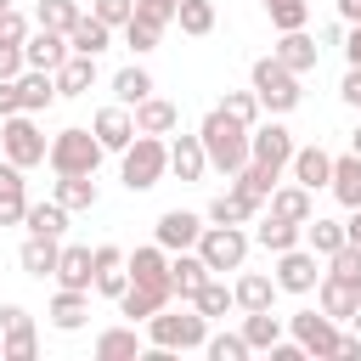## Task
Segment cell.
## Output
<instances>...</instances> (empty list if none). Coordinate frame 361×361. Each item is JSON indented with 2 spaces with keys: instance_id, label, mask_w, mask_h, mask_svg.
I'll use <instances>...</instances> for the list:
<instances>
[{
  "instance_id": "37",
  "label": "cell",
  "mask_w": 361,
  "mask_h": 361,
  "mask_svg": "<svg viewBox=\"0 0 361 361\" xmlns=\"http://www.w3.org/2000/svg\"><path fill=\"white\" fill-rule=\"evenodd\" d=\"M169 305V293H158V288H141V282H130L124 293H118V310L130 316V322H147L152 310H164Z\"/></svg>"
},
{
  "instance_id": "28",
  "label": "cell",
  "mask_w": 361,
  "mask_h": 361,
  "mask_svg": "<svg viewBox=\"0 0 361 361\" xmlns=\"http://www.w3.org/2000/svg\"><path fill=\"white\" fill-rule=\"evenodd\" d=\"M113 45V28L102 23V17H79L73 28H68V51H79V56H102Z\"/></svg>"
},
{
  "instance_id": "44",
  "label": "cell",
  "mask_w": 361,
  "mask_h": 361,
  "mask_svg": "<svg viewBox=\"0 0 361 361\" xmlns=\"http://www.w3.org/2000/svg\"><path fill=\"white\" fill-rule=\"evenodd\" d=\"M192 305H197V310H203V316H226V310H231V305H237V299H231V288H226V282H220V276H209V282H203V288H197V293H192Z\"/></svg>"
},
{
  "instance_id": "21",
  "label": "cell",
  "mask_w": 361,
  "mask_h": 361,
  "mask_svg": "<svg viewBox=\"0 0 361 361\" xmlns=\"http://www.w3.org/2000/svg\"><path fill=\"white\" fill-rule=\"evenodd\" d=\"M28 214V186H23V169L11 158H0V226H17Z\"/></svg>"
},
{
  "instance_id": "25",
  "label": "cell",
  "mask_w": 361,
  "mask_h": 361,
  "mask_svg": "<svg viewBox=\"0 0 361 361\" xmlns=\"http://www.w3.org/2000/svg\"><path fill=\"white\" fill-rule=\"evenodd\" d=\"M231 299H237V310H271V299H276V276H265V271H243V276L231 282Z\"/></svg>"
},
{
  "instance_id": "42",
  "label": "cell",
  "mask_w": 361,
  "mask_h": 361,
  "mask_svg": "<svg viewBox=\"0 0 361 361\" xmlns=\"http://www.w3.org/2000/svg\"><path fill=\"white\" fill-rule=\"evenodd\" d=\"M113 90H118L124 107H135L141 96H152V73H147V68H118V73H113Z\"/></svg>"
},
{
  "instance_id": "55",
  "label": "cell",
  "mask_w": 361,
  "mask_h": 361,
  "mask_svg": "<svg viewBox=\"0 0 361 361\" xmlns=\"http://www.w3.org/2000/svg\"><path fill=\"white\" fill-rule=\"evenodd\" d=\"M23 73V45H0V79H17Z\"/></svg>"
},
{
  "instance_id": "18",
  "label": "cell",
  "mask_w": 361,
  "mask_h": 361,
  "mask_svg": "<svg viewBox=\"0 0 361 361\" xmlns=\"http://www.w3.org/2000/svg\"><path fill=\"white\" fill-rule=\"evenodd\" d=\"M310 197H316V192H305L299 180H288V186L276 180L265 203H271V214H276V220H293V226H305V220L316 214V203H310Z\"/></svg>"
},
{
  "instance_id": "30",
  "label": "cell",
  "mask_w": 361,
  "mask_h": 361,
  "mask_svg": "<svg viewBox=\"0 0 361 361\" xmlns=\"http://www.w3.org/2000/svg\"><path fill=\"white\" fill-rule=\"evenodd\" d=\"M333 197L344 203V209H361V158L355 152H344V158H333Z\"/></svg>"
},
{
  "instance_id": "60",
  "label": "cell",
  "mask_w": 361,
  "mask_h": 361,
  "mask_svg": "<svg viewBox=\"0 0 361 361\" xmlns=\"http://www.w3.org/2000/svg\"><path fill=\"white\" fill-rule=\"evenodd\" d=\"M350 152H355V158H361V124H355V135H350Z\"/></svg>"
},
{
  "instance_id": "46",
  "label": "cell",
  "mask_w": 361,
  "mask_h": 361,
  "mask_svg": "<svg viewBox=\"0 0 361 361\" xmlns=\"http://www.w3.org/2000/svg\"><path fill=\"white\" fill-rule=\"evenodd\" d=\"M327 276H338V282H355V288H361V243L333 248V254H327Z\"/></svg>"
},
{
  "instance_id": "45",
  "label": "cell",
  "mask_w": 361,
  "mask_h": 361,
  "mask_svg": "<svg viewBox=\"0 0 361 361\" xmlns=\"http://www.w3.org/2000/svg\"><path fill=\"white\" fill-rule=\"evenodd\" d=\"M265 11H271V28H276V34H288V28H305L310 0H265Z\"/></svg>"
},
{
  "instance_id": "31",
  "label": "cell",
  "mask_w": 361,
  "mask_h": 361,
  "mask_svg": "<svg viewBox=\"0 0 361 361\" xmlns=\"http://www.w3.org/2000/svg\"><path fill=\"white\" fill-rule=\"evenodd\" d=\"M56 254H62V237H34V231H28V243H23L17 259H23L28 276H51V271H56Z\"/></svg>"
},
{
  "instance_id": "19",
  "label": "cell",
  "mask_w": 361,
  "mask_h": 361,
  "mask_svg": "<svg viewBox=\"0 0 361 361\" xmlns=\"http://www.w3.org/2000/svg\"><path fill=\"white\" fill-rule=\"evenodd\" d=\"M209 276H214V271L203 265V254H197V248H180V254L169 259V288H175V293H180L186 305H192V293H197V288H203Z\"/></svg>"
},
{
  "instance_id": "34",
  "label": "cell",
  "mask_w": 361,
  "mask_h": 361,
  "mask_svg": "<svg viewBox=\"0 0 361 361\" xmlns=\"http://www.w3.org/2000/svg\"><path fill=\"white\" fill-rule=\"evenodd\" d=\"M56 203L73 209H96V175H56Z\"/></svg>"
},
{
  "instance_id": "27",
  "label": "cell",
  "mask_w": 361,
  "mask_h": 361,
  "mask_svg": "<svg viewBox=\"0 0 361 361\" xmlns=\"http://www.w3.org/2000/svg\"><path fill=\"white\" fill-rule=\"evenodd\" d=\"M85 316H90V293H79V288H56V299H51V327L79 333Z\"/></svg>"
},
{
  "instance_id": "3",
  "label": "cell",
  "mask_w": 361,
  "mask_h": 361,
  "mask_svg": "<svg viewBox=\"0 0 361 361\" xmlns=\"http://www.w3.org/2000/svg\"><path fill=\"white\" fill-rule=\"evenodd\" d=\"M248 90L259 96V107H271V113H293L299 107V73L293 68H282L276 56H259L254 62V73H248Z\"/></svg>"
},
{
  "instance_id": "7",
  "label": "cell",
  "mask_w": 361,
  "mask_h": 361,
  "mask_svg": "<svg viewBox=\"0 0 361 361\" xmlns=\"http://www.w3.org/2000/svg\"><path fill=\"white\" fill-rule=\"evenodd\" d=\"M197 254H203V265H209L214 276L243 271V259H248V231H243V226H203Z\"/></svg>"
},
{
  "instance_id": "57",
  "label": "cell",
  "mask_w": 361,
  "mask_h": 361,
  "mask_svg": "<svg viewBox=\"0 0 361 361\" xmlns=\"http://www.w3.org/2000/svg\"><path fill=\"white\" fill-rule=\"evenodd\" d=\"M344 56H350V68H361V23H350V34H344Z\"/></svg>"
},
{
  "instance_id": "2",
  "label": "cell",
  "mask_w": 361,
  "mask_h": 361,
  "mask_svg": "<svg viewBox=\"0 0 361 361\" xmlns=\"http://www.w3.org/2000/svg\"><path fill=\"white\" fill-rule=\"evenodd\" d=\"M147 338L158 344V350H203V338H209V316L192 305V310H152L147 316Z\"/></svg>"
},
{
  "instance_id": "58",
  "label": "cell",
  "mask_w": 361,
  "mask_h": 361,
  "mask_svg": "<svg viewBox=\"0 0 361 361\" xmlns=\"http://www.w3.org/2000/svg\"><path fill=\"white\" fill-rule=\"evenodd\" d=\"M338 23H361V0H338Z\"/></svg>"
},
{
  "instance_id": "13",
  "label": "cell",
  "mask_w": 361,
  "mask_h": 361,
  "mask_svg": "<svg viewBox=\"0 0 361 361\" xmlns=\"http://www.w3.org/2000/svg\"><path fill=\"white\" fill-rule=\"evenodd\" d=\"M62 56H68V34H56V28H28V39H23V68L56 73Z\"/></svg>"
},
{
  "instance_id": "50",
  "label": "cell",
  "mask_w": 361,
  "mask_h": 361,
  "mask_svg": "<svg viewBox=\"0 0 361 361\" xmlns=\"http://www.w3.org/2000/svg\"><path fill=\"white\" fill-rule=\"evenodd\" d=\"M34 327H17V333H6V344H0V355L6 361H34Z\"/></svg>"
},
{
  "instance_id": "59",
  "label": "cell",
  "mask_w": 361,
  "mask_h": 361,
  "mask_svg": "<svg viewBox=\"0 0 361 361\" xmlns=\"http://www.w3.org/2000/svg\"><path fill=\"white\" fill-rule=\"evenodd\" d=\"M344 243H361V209H350V220H344Z\"/></svg>"
},
{
  "instance_id": "48",
  "label": "cell",
  "mask_w": 361,
  "mask_h": 361,
  "mask_svg": "<svg viewBox=\"0 0 361 361\" xmlns=\"http://www.w3.org/2000/svg\"><path fill=\"white\" fill-rule=\"evenodd\" d=\"M220 113H231L237 124H248V130H254V118H259V96H254V90H226Z\"/></svg>"
},
{
  "instance_id": "22",
  "label": "cell",
  "mask_w": 361,
  "mask_h": 361,
  "mask_svg": "<svg viewBox=\"0 0 361 361\" xmlns=\"http://www.w3.org/2000/svg\"><path fill=\"white\" fill-rule=\"evenodd\" d=\"M130 118H135V130H141V135H169V130L180 124V107H175V102H164V96H141Z\"/></svg>"
},
{
  "instance_id": "35",
  "label": "cell",
  "mask_w": 361,
  "mask_h": 361,
  "mask_svg": "<svg viewBox=\"0 0 361 361\" xmlns=\"http://www.w3.org/2000/svg\"><path fill=\"white\" fill-rule=\"evenodd\" d=\"M254 214H259V203H248L243 192H220V197L209 203V220H214V226H248Z\"/></svg>"
},
{
  "instance_id": "51",
  "label": "cell",
  "mask_w": 361,
  "mask_h": 361,
  "mask_svg": "<svg viewBox=\"0 0 361 361\" xmlns=\"http://www.w3.org/2000/svg\"><path fill=\"white\" fill-rule=\"evenodd\" d=\"M130 11H135V0H96V11H90V17H102L107 28H124V23H130Z\"/></svg>"
},
{
  "instance_id": "4",
  "label": "cell",
  "mask_w": 361,
  "mask_h": 361,
  "mask_svg": "<svg viewBox=\"0 0 361 361\" xmlns=\"http://www.w3.org/2000/svg\"><path fill=\"white\" fill-rule=\"evenodd\" d=\"M45 164H51L56 175H96V164H102L96 130H56L51 147H45Z\"/></svg>"
},
{
  "instance_id": "61",
  "label": "cell",
  "mask_w": 361,
  "mask_h": 361,
  "mask_svg": "<svg viewBox=\"0 0 361 361\" xmlns=\"http://www.w3.org/2000/svg\"><path fill=\"white\" fill-rule=\"evenodd\" d=\"M350 327H355V333H361V305H355V316H350Z\"/></svg>"
},
{
  "instance_id": "9",
  "label": "cell",
  "mask_w": 361,
  "mask_h": 361,
  "mask_svg": "<svg viewBox=\"0 0 361 361\" xmlns=\"http://www.w3.org/2000/svg\"><path fill=\"white\" fill-rule=\"evenodd\" d=\"M197 237H203V214H192V209H164V214H158V226H152V243H158V248H169V254L197 248Z\"/></svg>"
},
{
  "instance_id": "41",
  "label": "cell",
  "mask_w": 361,
  "mask_h": 361,
  "mask_svg": "<svg viewBox=\"0 0 361 361\" xmlns=\"http://www.w3.org/2000/svg\"><path fill=\"white\" fill-rule=\"evenodd\" d=\"M175 23H180V34L203 39V34L214 28V6H209V0H180V6H175Z\"/></svg>"
},
{
  "instance_id": "52",
  "label": "cell",
  "mask_w": 361,
  "mask_h": 361,
  "mask_svg": "<svg viewBox=\"0 0 361 361\" xmlns=\"http://www.w3.org/2000/svg\"><path fill=\"white\" fill-rule=\"evenodd\" d=\"M23 39H28V17L6 6V11H0V45H23Z\"/></svg>"
},
{
  "instance_id": "54",
  "label": "cell",
  "mask_w": 361,
  "mask_h": 361,
  "mask_svg": "<svg viewBox=\"0 0 361 361\" xmlns=\"http://www.w3.org/2000/svg\"><path fill=\"white\" fill-rule=\"evenodd\" d=\"M23 113V96H17V79H0V118Z\"/></svg>"
},
{
  "instance_id": "8",
  "label": "cell",
  "mask_w": 361,
  "mask_h": 361,
  "mask_svg": "<svg viewBox=\"0 0 361 361\" xmlns=\"http://www.w3.org/2000/svg\"><path fill=\"white\" fill-rule=\"evenodd\" d=\"M288 333L305 344V355H338V322L316 305V310H293L288 316Z\"/></svg>"
},
{
  "instance_id": "56",
  "label": "cell",
  "mask_w": 361,
  "mask_h": 361,
  "mask_svg": "<svg viewBox=\"0 0 361 361\" xmlns=\"http://www.w3.org/2000/svg\"><path fill=\"white\" fill-rule=\"evenodd\" d=\"M338 96H344L350 107H361V68H350V73H344V85H338Z\"/></svg>"
},
{
  "instance_id": "11",
  "label": "cell",
  "mask_w": 361,
  "mask_h": 361,
  "mask_svg": "<svg viewBox=\"0 0 361 361\" xmlns=\"http://www.w3.org/2000/svg\"><path fill=\"white\" fill-rule=\"evenodd\" d=\"M248 158H259V164H271V169H288V158H293V130L288 124H259V130H248Z\"/></svg>"
},
{
  "instance_id": "43",
  "label": "cell",
  "mask_w": 361,
  "mask_h": 361,
  "mask_svg": "<svg viewBox=\"0 0 361 361\" xmlns=\"http://www.w3.org/2000/svg\"><path fill=\"white\" fill-rule=\"evenodd\" d=\"M158 39H164V28L158 23H147V17H135L130 11V23H124V45L135 51V56H147V51H158Z\"/></svg>"
},
{
  "instance_id": "39",
  "label": "cell",
  "mask_w": 361,
  "mask_h": 361,
  "mask_svg": "<svg viewBox=\"0 0 361 361\" xmlns=\"http://www.w3.org/2000/svg\"><path fill=\"white\" fill-rule=\"evenodd\" d=\"M243 338H248V350H271V344L282 338V316H271V310H248V316H243Z\"/></svg>"
},
{
  "instance_id": "38",
  "label": "cell",
  "mask_w": 361,
  "mask_h": 361,
  "mask_svg": "<svg viewBox=\"0 0 361 361\" xmlns=\"http://www.w3.org/2000/svg\"><path fill=\"white\" fill-rule=\"evenodd\" d=\"M96 355H102V361H135V355H141L135 322H130V327H107V333L96 338Z\"/></svg>"
},
{
  "instance_id": "10",
  "label": "cell",
  "mask_w": 361,
  "mask_h": 361,
  "mask_svg": "<svg viewBox=\"0 0 361 361\" xmlns=\"http://www.w3.org/2000/svg\"><path fill=\"white\" fill-rule=\"evenodd\" d=\"M316 282H322V265H316V254H310V248H299V243H293V248H282V254H276V288H282V293H310Z\"/></svg>"
},
{
  "instance_id": "36",
  "label": "cell",
  "mask_w": 361,
  "mask_h": 361,
  "mask_svg": "<svg viewBox=\"0 0 361 361\" xmlns=\"http://www.w3.org/2000/svg\"><path fill=\"white\" fill-rule=\"evenodd\" d=\"M23 226H28L34 237H62V231H68V209H62L56 197H51V203H28Z\"/></svg>"
},
{
  "instance_id": "40",
  "label": "cell",
  "mask_w": 361,
  "mask_h": 361,
  "mask_svg": "<svg viewBox=\"0 0 361 361\" xmlns=\"http://www.w3.org/2000/svg\"><path fill=\"white\" fill-rule=\"evenodd\" d=\"M79 17H85V11H79V0H39V11H34V28H56V34H68Z\"/></svg>"
},
{
  "instance_id": "12",
  "label": "cell",
  "mask_w": 361,
  "mask_h": 361,
  "mask_svg": "<svg viewBox=\"0 0 361 361\" xmlns=\"http://www.w3.org/2000/svg\"><path fill=\"white\" fill-rule=\"evenodd\" d=\"M124 265H130V282H141V288H158V293H169V299H175V288H169V248L147 243V248L124 254Z\"/></svg>"
},
{
  "instance_id": "49",
  "label": "cell",
  "mask_w": 361,
  "mask_h": 361,
  "mask_svg": "<svg viewBox=\"0 0 361 361\" xmlns=\"http://www.w3.org/2000/svg\"><path fill=\"white\" fill-rule=\"evenodd\" d=\"M90 288H96V293H107V299H118V293L130 288V265H102Z\"/></svg>"
},
{
  "instance_id": "29",
  "label": "cell",
  "mask_w": 361,
  "mask_h": 361,
  "mask_svg": "<svg viewBox=\"0 0 361 361\" xmlns=\"http://www.w3.org/2000/svg\"><path fill=\"white\" fill-rule=\"evenodd\" d=\"M17 96H23V113H45L56 102V79L45 68H28V73H17Z\"/></svg>"
},
{
  "instance_id": "16",
  "label": "cell",
  "mask_w": 361,
  "mask_h": 361,
  "mask_svg": "<svg viewBox=\"0 0 361 361\" xmlns=\"http://www.w3.org/2000/svg\"><path fill=\"white\" fill-rule=\"evenodd\" d=\"M51 276H56V288H79V293H90V282H96V254L73 243V248L56 254V271H51Z\"/></svg>"
},
{
  "instance_id": "33",
  "label": "cell",
  "mask_w": 361,
  "mask_h": 361,
  "mask_svg": "<svg viewBox=\"0 0 361 361\" xmlns=\"http://www.w3.org/2000/svg\"><path fill=\"white\" fill-rule=\"evenodd\" d=\"M299 237H305V248H310L316 259H327L333 248H344V226H338V220H322V214H310Z\"/></svg>"
},
{
  "instance_id": "5",
  "label": "cell",
  "mask_w": 361,
  "mask_h": 361,
  "mask_svg": "<svg viewBox=\"0 0 361 361\" xmlns=\"http://www.w3.org/2000/svg\"><path fill=\"white\" fill-rule=\"evenodd\" d=\"M118 158H124V186H130V192H152V186L164 180V169H169V147H164L158 135H141V130H135V141H130Z\"/></svg>"
},
{
  "instance_id": "53",
  "label": "cell",
  "mask_w": 361,
  "mask_h": 361,
  "mask_svg": "<svg viewBox=\"0 0 361 361\" xmlns=\"http://www.w3.org/2000/svg\"><path fill=\"white\" fill-rule=\"evenodd\" d=\"M175 6H180V0H135V17H147V23L169 28V23H175Z\"/></svg>"
},
{
  "instance_id": "17",
  "label": "cell",
  "mask_w": 361,
  "mask_h": 361,
  "mask_svg": "<svg viewBox=\"0 0 361 361\" xmlns=\"http://www.w3.org/2000/svg\"><path fill=\"white\" fill-rule=\"evenodd\" d=\"M288 169H293V180H299L305 192H316V186L333 180V152H322V147H293Z\"/></svg>"
},
{
  "instance_id": "1",
  "label": "cell",
  "mask_w": 361,
  "mask_h": 361,
  "mask_svg": "<svg viewBox=\"0 0 361 361\" xmlns=\"http://www.w3.org/2000/svg\"><path fill=\"white\" fill-rule=\"evenodd\" d=\"M197 141H203V158H209V169H220L226 180L248 164V124H237L231 113H203V124H197Z\"/></svg>"
},
{
  "instance_id": "32",
  "label": "cell",
  "mask_w": 361,
  "mask_h": 361,
  "mask_svg": "<svg viewBox=\"0 0 361 361\" xmlns=\"http://www.w3.org/2000/svg\"><path fill=\"white\" fill-rule=\"evenodd\" d=\"M299 231H305V226H293V220H276V214H265V220L254 226V237H248V243H259L265 254H282V248H293V243H299Z\"/></svg>"
},
{
  "instance_id": "47",
  "label": "cell",
  "mask_w": 361,
  "mask_h": 361,
  "mask_svg": "<svg viewBox=\"0 0 361 361\" xmlns=\"http://www.w3.org/2000/svg\"><path fill=\"white\" fill-rule=\"evenodd\" d=\"M203 350H209V361H248L243 333H214V338H203Z\"/></svg>"
},
{
  "instance_id": "6",
  "label": "cell",
  "mask_w": 361,
  "mask_h": 361,
  "mask_svg": "<svg viewBox=\"0 0 361 361\" xmlns=\"http://www.w3.org/2000/svg\"><path fill=\"white\" fill-rule=\"evenodd\" d=\"M45 135H39V124H34V113H11V118H0V152L17 164V169H34V164H45Z\"/></svg>"
},
{
  "instance_id": "62",
  "label": "cell",
  "mask_w": 361,
  "mask_h": 361,
  "mask_svg": "<svg viewBox=\"0 0 361 361\" xmlns=\"http://www.w3.org/2000/svg\"><path fill=\"white\" fill-rule=\"evenodd\" d=\"M6 6H11V0H0V11H6Z\"/></svg>"
},
{
  "instance_id": "23",
  "label": "cell",
  "mask_w": 361,
  "mask_h": 361,
  "mask_svg": "<svg viewBox=\"0 0 361 361\" xmlns=\"http://www.w3.org/2000/svg\"><path fill=\"white\" fill-rule=\"evenodd\" d=\"M51 79H56V96H85V90L96 85V56L68 51V56H62V68H56Z\"/></svg>"
},
{
  "instance_id": "24",
  "label": "cell",
  "mask_w": 361,
  "mask_h": 361,
  "mask_svg": "<svg viewBox=\"0 0 361 361\" xmlns=\"http://www.w3.org/2000/svg\"><path fill=\"white\" fill-rule=\"evenodd\" d=\"M276 180H282V169H271V164H259V158H248V164H243V169L231 175V192H243L248 203H265Z\"/></svg>"
},
{
  "instance_id": "14",
  "label": "cell",
  "mask_w": 361,
  "mask_h": 361,
  "mask_svg": "<svg viewBox=\"0 0 361 361\" xmlns=\"http://www.w3.org/2000/svg\"><path fill=\"white\" fill-rule=\"evenodd\" d=\"M271 56H276L282 68H293V73H310V68L322 62V45H316V39L305 34V28H288V34H282V39L271 45Z\"/></svg>"
},
{
  "instance_id": "20",
  "label": "cell",
  "mask_w": 361,
  "mask_h": 361,
  "mask_svg": "<svg viewBox=\"0 0 361 361\" xmlns=\"http://www.w3.org/2000/svg\"><path fill=\"white\" fill-rule=\"evenodd\" d=\"M316 305H322L333 322H350L355 305H361V288H355V282H338V276L322 271V282H316Z\"/></svg>"
},
{
  "instance_id": "15",
  "label": "cell",
  "mask_w": 361,
  "mask_h": 361,
  "mask_svg": "<svg viewBox=\"0 0 361 361\" xmlns=\"http://www.w3.org/2000/svg\"><path fill=\"white\" fill-rule=\"evenodd\" d=\"M90 130H96L102 152H124V147L135 141V118H130V107H124V102H118V107H102Z\"/></svg>"
},
{
  "instance_id": "26",
  "label": "cell",
  "mask_w": 361,
  "mask_h": 361,
  "mask_svg": "<svg viewBox=\"0 0 361 361\" xmlns=\"http://www.w3.org/2000/svg\"><path fill=\"white\" fill-rule=\"evenodd\" d=\"M169 169L192 186V180H203V169H209V158H203V141L197 135H175L169 141Z\"/></svg>"
}]
</instances>
